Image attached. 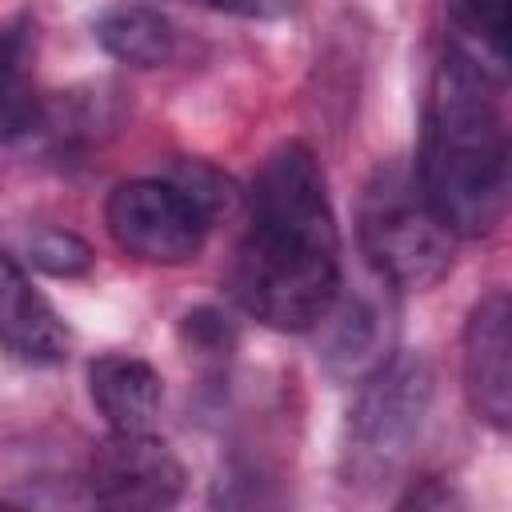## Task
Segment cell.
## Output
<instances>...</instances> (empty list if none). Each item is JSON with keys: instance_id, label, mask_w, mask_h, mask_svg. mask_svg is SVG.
<instances>
[{"instance_id": "6", "label": "cell", "mask_w": 512, "mask_h": 512, "mask_svg": "<svg viewBox=\"0 0 512 512\" xmlns=\"http://www.w3.org/2000/svg\"><path fill=\"white\" fill-rule=\"evenodd\" d=\"M184 492V464L148 432H112L88 464V496L100 508H172Z\"/></svg>"}, {"instance_id": "14", "label": "cell", "mask_w": 512, "mask_h": 512, "mask_svg": "<svg viewBox=\"0 0 512 512\" xmlns=\"http://www.w3.org/2000/svg\"><path fill=\"white\" fill-rule=\"evenodd\" d=\"M28 256L48 276H84L92 268V248L68 228H40L28 236Z\"/></svg>"}, {"instance_id": "3", "label": "cell", "mask_w": 512, "mask_h": 512, "mask_svg": "<svg viewBox=\"0 0 512 512\" xmlns=\"http://www.w3.org/2000/svg\"><path fill=\"white\" fill-rule=\"evenodd\" d=\"M356 236L372 272L392 288H432L452 268V232L428 208L416 172L384 160L360 188Z\"/></svg>"}, {"instance_id": "10", "label": "cell", "mask_w": 512, "mask_h": 512, "mask_svg": "<svg viewBox=\"0 0 512 512\" xmlns=\"http://www.w3.org/2000/svg\"><path fill=\"white\" fill-rule=\"evenodd\" d=\"M88 396L112 432H148L164 404V380L140 356L104 352L88 364Z\"/></svg>"}, {"instance_id": "13", "label": "cell", "mask_w": 512, "mask_h": 512, "mask_svg": "<svg viewBox=\"0 0 512 512\" xmlns=\"http://www.w3.org/2000/svg\"><path fill=\"white\" fill-rule=\"evenodd\" d=\"M40 124V96L20 64V36L0 28V148Z\"/></svg>"}, {"instance_id": "11", "label": "cell", "mask_w": 512, "mask_h": 512, "mask_svg": "<svg viewBox=\"0 0 512 512\" xmlns=\"http://www.w3.org/2000/svg\"><path fill=\"white\" fill-rule=\"evenodd\" d=\"M92 36L112 60L132 68H164L176 60V48H180L176 24L160 8L140 0H116L100 8L92 20Z\"/></svg>"}, {"instance_id": "2", "label": "cell", "mask_w": 512, "mask_h": 512, "mask_svg": "<svg viewBox=\"0 0 512 512\" xmlns=\"http://www.w3.org/2000/svg\"><path fill=\"white\" fill-rule=\"evenodd\" d=\"M416 184L452 236H488L508 204L504 80L452 48L428 84Z\"/></svg>"}, {"instance_id": "12", "label": "cell", "mask_w": 512, "mask_h": 512, "mask_svg": "<svg viewBox=\"0 0 512 512\" xmlns=\"http://www.w3.org/2000/svg\"><path fill=\"white\" fill-rule=\"evenodd\" d=\"M444 16H448L444 48L480 64L488 76L508 80L512 0H444Z\"/></svg>"}, {"instance_id": "8", "label": "cell", "mask_w": 512, "mask_h": 512, "mask_svg": "<svg viewBox=\"0 0 512 512\" xmlns=\"http://www.w3.org/2000/svg\"><path fill=\"white\" fill-rule=\"evenodd\" d=\"M0 344L24 364H60L68 356V324L32 284L24 264L0 248Z\"/></svg>"}, {"instance_id": "5", "label": "cell", "mask_w": 512, "mask_h": 512, "mask_svg": "<svg viewBox=\"0 0 512 512\" xmlns=\"http://www.w3.org/2000/svg\"><path fill=\"white\" fill-rule=\"evenodd\" d=\"M108 236L120 252L148 264H188L212 228V216L176 180H124L104 204Z\"/></svg>"}, {"instance_id": "7", "label": "cell", "mask_w": 512, "mask_h": 512, "mask_svg": "<svg viewBox=\"0 0 512 512\" xmlns=\"http://www.w3.org/2000/svg\"><path fill=\"white\" fill-rule=\"evenodd\" d=\"M464 396L492 432L512 424V304L504 288L480 296L464 320Z\"/></svg>"}, {"instance_id": "9", "label": "cell", "mask_w": 512, "mask_h": 512, "mask_svg": "<svg viewBox=\"0 0 512 512\" xmlns=\"http://www.w3.org/2000/svg\"><path fill=\"white\" fill-rule=\"evenodd\" d=\"M320 360L332 380H364L372 368H380L392 352V320L384 300L356 292L332 300V308L320 316Z\"/></svg>"}, {"instance_id": "1", "label": "cell", "mask_w": 512, "mask_h": 512, "mask_svg": "<svg viewBox=\"0 0 512 512\" xmlns=\"http://www.w3.org/2000/svg\"><path fill=\"white\" fill-rule=\"evenodd\" d=\"M232 300L276 332H308L340 292V232L320 160L300 140L272 148L248 188L228 268Z\"/></svg>"}, {"instance_id": "17", "label": "cell", "mask_w": 512, "mask_h": 512, "mask_svg": "<svg viewBox=\"0 0 512 512\" xmlns=\"http://www.w3.org/2000/svg\"><path fill=\"white\" fill-rule=\"evenodd\" d=\"M428 508V504H436V508H444V504H452V492L448 488H440L436 480H424L420 488H412L404 500H400V508Z\"/></svg>"}, {"instance_id": "15", "label": "cell", "mask_w": 512, "mask_h": 512, "mask_svg": "<svg viewBox=\"0 0 512 512\" xmlns=\"http://www.w3.org/2000/svg\"><path fill=\"white\" fill-rule=\"evenodd\" d=\"M180 336L192 352L200 356H228L236 344V328L228 324V316H220L216 308H192L180 320Z\"/></svg>"}, {"instance_id": "4", "label": "cell", "mask_w": 512, "mask_h": 512, "mask_svg": "<svg viewBox=\"0 0 512 512\" xmlns=\"http://www.w3.org/2000/svg\"><path fill=\"white\" fill-rule=\"evenodd\" d=\"M432 368L420 352H392L360 384V396L348 412L344 440V476L348 484L376 488L396 476L408 460L424 416L432 408Z\"/></svg>"}, {"instance_id": "16", "label": "cell", "mask_w": 512, "mask_h": 512, "mask_svg": "<svg viewBox=\"0 0 512 512\" xmlns=\"http://www.w3.org/2000/svg\"><path fill=\"white\" fill-rule=\"evenodd\" d=\"M220 16H240V20H280L296 8V0H184Z\"/></svg>"}]
</instances>
